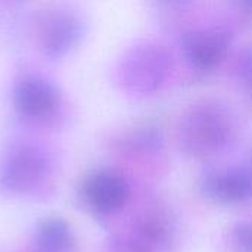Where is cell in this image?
I'll use <instances>...</instances> for the list:
<instances>
[{
  "label": "cell",
  "mask_w": 252,
  "mask_h": 252,
  "mask_svg": "<svg viewBox=\"0 0 252 252\" xmlns=\"http://www.w3.org/2000/svg\"><path fill=\"white\" fill-rule=\"evenodd\" d=\"M75 236L71 226L61 217L44 219L34 236V252H72Z\"/></svg>",
  "instance_id": "9"
},
{
  "label": "cell",
  "mask_w": 252,
  "mask_h": 252,
  "mask_svg": "<svg viewBox=\"0 0 252 252\" xmlns=\"http://www.w3.org/2000/svg\"><path fill=\"white\" fill-rule=\"evenodd\" d=\"M162 146V134L159 128L151 124L134 127L121 139V148L130 154H151Z\"/></svg>",
  "instance_id": "11"
},
{
  "label": "cell",
  "mask_w": 252,
  "mask_h": 252,
  "mask_svg": "<svg viewBox=\"0 0 252 252\" xmlns=\"http://www.w3.org/2000/svg\"><path fill=\"white\" fill-rule=\"evenodd\" d=\"M250 173H251V176H252V148H251V151H250V154L247 155V159H245V162L242 164Z\"/></svg>",
  "instance_id": "17"
},
{
  "label": "cell",
  "mask_w": 252,
  "mask_h": 252,
  "mask_svg": "<svg viewBox=\"0 0 252 252\" xmlns=\"http://www.w3.org/2000/svg\"><path fill=\"white\" fill-rule=\"evenodd\" d=\"M229 252H252V223L238 221L232 224L226 235Z\"/></svg>",
  "instance_id": "12"
},
{
  "label": "cell",
  "mask_w": 252,
  "mask_h": 252,
  "mask_svg": "<svg viewBox=\"0 0 252 252\" xmlns=\"http://www.w3.org/2000/svg\"><path fill=\"white\" fill-rule=\"evenodd\" d=\"M108 252H154L133 233L128 236H115L109 241Z\"/></svg>",
  "instance_id": "14"
},
{
  "label": "cell",
  "mask_w": 252,
  "mask_h": 252,
  "mask_svg": "<svg viewBox=\"0 0 252 252\" xmlns=\"http://www.w3.org/2000/svg\"><path fill=\"white\" fill-rule=\"evenodd\" d=\"M52 159L44 148L19 143L7 152L0 165V189L13 195H28L49 179Z\"/></svg>",
  "instance_id": "3"
},
{
  "label": "cell",
  "mask_w": 252,
  "mask_h": 252,
  "mask_svg": "<svg viewBox=\"0 0 252 252\" xmlns=\"http://www.w3.org/2000/svg\"><path fill=\"white\" fill-rule=\"evenodd\" d=\"M12 103L25 121L46 124L53 121L62 109V93L58 86L40 74H25L15 81Z\"/></svg>",
  "instance_id": "4"
},
{
  "label": "cell",
  "mask_w": 252,
  "mask_h": 252,
  "mask_svg": "<svg viewBox=\"0 0 252 252\" xmlns=\"http://www.w3.org/2000/svg\"><path fill=\"white\" fill-rule=\"evenodd\" d=\"M171 71V55L154 41L128 47L115 66V81L123 92L137 97L157 93Z\"/></svg>",
  "instance_id": "2"
},
{
  "label": "cell",
  "mask_w": 252,
  "mask_h": 252,
  "mask_svg": "<svg viewBox=\"0 0 252 252\" xmlns=\"http://www.w3.org/2000/svg\"><path fill=\"white\" fill-rule=\"evenodd\" d=\"M235 74L245 96L250 99L252 105V44L239 52L235 63Z\"/></svg>",
  "instance_id": "13"
},
{
  "label": "cell",
  "mask_w": 252,
  "mask_h": 252,
  "mask_svg": "<svg viewBox=\"0 0 252 252\" xmlns=\"http://www.w3.org/2000/svg\"><path fill=\"white\" fill-rule=\"evenodd\" d=\"M232 43L233 37L227 30L201 28L183 35L182 50L190 66L198 71H211L227 58Z\"/></svg>",
  "instance_id": "7"
},
{
  "label": "cell",
  "mask_w": 252,
  "mask_h": 252,
  "mask_svg": "<svg viewBox=\"0 0 252 252\" xmlns=\"http://www.w3.org/2000/svg\"><path fill=\"white\" fill-rule=\"evenodd\" d=\"M80 196L92 213L112 216L127 204L130 186L127 179L115 170H96L84 177Z\"/></svg>",
  "instance_id": "6"
},
{
  "label": "cell",
  "mask_w": 252,
  "mask_h": 252,
  "mask_svg": "<svg viewBox=\"0 0 252 252\" xmlns=\"http://www.w3.org/2000/svg\"><path fill=\"white\" fill-rule=\"evenodd\" d=\"M35 44L40 53L52 61L71 55L84 37V24L68 9L43 12L35 22Z\"/></svg>",
  "instance_id": "5"
},
{
  "label": "cell",
  "mask_w": 252,
  "mask_h": 252,
  "mask_svg": "<svg viewBox=\"0 0 252 252\" xmlns=\"http://www.w3.org/2000/svg\"><path fill=\"white\" fill-rule=\"evenodd\" d=\"M159 3L165 4V6H171V7H180L185 4H189L192 0H158Z\"/></svg>",
  "instance_id": "15"
},
{
  "label": "cell",
  "mask_w": 252,
  "mask_h": 252,
  "mask_svg": "<svg viewBox=\"0 0 252 252\" xmlns=\"http://www.w3.org/2000/svg\"><path fill=\"white\" fill-rule=\"evenodd\" d=\"M239 1H241L242 10L252 18V0H239Z\"/></svg>",
  "instance_id": "16"
},
{
  "label": "cell",
  "mask_w": 252,
  "mask_h": 252,
  "mask_svg": "<svg viewBox=\"0 0 252 252\" xmlns=\"http://www.w3.org/2000/svg\"><path fill=\"white\" fill-rule=\"evenodd\" d=\"M133 235L154 252L167 247L171 241V229L161 214L145 216L137 223Z\"/></svg>",
  "instance_id": "10"
},
{
  "label": "cell",
  "mask_w": 252,
  "mask_h": 252,
  "mask_svg": "<svg viewBox=\"0 0 252 252\" xmlns=\"http://www.w3.org/2000/svg\"><path fill=\"white\" fill-rule=\"evenodd\" d=\"M233 139V121L224 106L213 100L192 105L177 126L180 151L196 161L221 155Z\"/></svg>",
  "instance_id": "1"
},
{
  "label": "cell",
  "mask_w": 252,
  "mask_h": 252,
  "mask_svg": "<svg viewBox=\"0 0 252 252\" xmlns=\"http://www.w3.org/2000/svg\"><path fill=\"white\" fill-rule=\"evenodd\" d=\"M201 192L216 205H239L252 199V176L244 167L210 170L202 176Z\"/></svg>",
  "instance_id": "8"
}]
</instances>
